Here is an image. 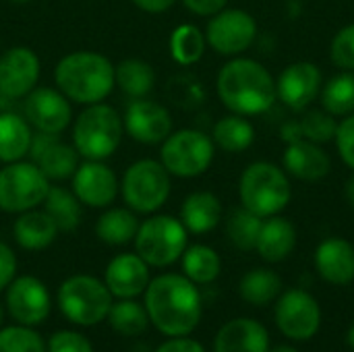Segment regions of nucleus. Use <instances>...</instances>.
I'll list each match as a JSON object with an SVG mask.
<instances>
[{"instance_id":"10","label":"nucleus","mask_w":354,"mask_h":352,"mask_svg":"<svg viewBox=\"0 0 354 352\" xmlns=\"http://www.w3.org/2000/svg\"><path fill=\"white\" fill-rule=\"evenodd\" d=\"M50 191L48 176L33 162H12L0 170V210L23 214L44 203Z\"/></svg>"},{"instance_id":"52","label":"nucleus","mask_w":354,"mask_h":352,"mask_svg":"<svg viewBox=\"0 0 354 352\" xmlns=\"http://www.w3.org/2000/svg\"><path fill=\"white\" fill-rule=\"evenodd\" d=\"M2 317H4V311H2V305H0V326H2Z\"/></svg>"},{"instance_id":"11","label":"nucleus","mask_w":354,"mask_h":352,"mask_svg":"<svg viewBox=\"0 0 354 352\" xmlns=\"http://www.w3.org/2000/svg\"><path fill=\"white\" fill-rule=\"evenodd\" d=\"M274 315L278 330L297 342L311 340L322 328L319 303L303 288H292L280 295Z\"/></svg>"},{"instance_id":"46","label":"nucleus","mask_w":354,"mask_h":352,"mask_svg":"<svg viewBox=\"0 0 354 352\" xmlns=\"http://www.w3.org/2000/svg\"><path fill=\"white\" fill-rule=\"evenodd\" d=\"M176 0H133V4L137 6V8H141V10H145V12H164V10H168L172 4H174Z\"/></svg>"},{"instance_id":"35","label":"nucleus","mask_w":354,"mask_h":352,"mask_svg":"<svg viewBox=\"0 0 354 352\" xmlns=\"http://www.w3.org/2000/svg\"><path fill=\"white\" fill-rule=\"evenodd\" d=\"M324 110L332 116H348L354 112V73L344 71L322 87Z\"/></svg>"},{"instance_id":"8","label":"nucleus","mask_w":354,"mask_h":352,"mask_svg":"<svg viewBox=\"0 0 354 352\" xmlns=\"http://www.w3.org/2000/svg\"><path fill=\"white\" fill-rule=\"evenodd\" d=\"M170 189V172L156 160H139L131 164L120 183L122 199L135 214L158 212L168 201Z\"/></svg>"},{"instance_id":"14","label":"nucleus","mask_w":354,"mask_h":352,"mask_svg":"<svg viewBox=\"0 0 354 352\" xmlns=\"http://www.w3.org/2000/svg\"><path fill=\"white\" fill-rule=\"evenodd\" d=\"M50 293L35 276H19L6 286V309L21 326H39L50 315Z\"/></svg>"},{"instance_id":"22","label":"nucleus","mask_w":354,"mask_h":352,"mask_svg":"<svg viewBox=\"0 0 354 352\" xmlns=\"http://www.w3.org/2000/svg\"><path fill=\"white\" fill-rule=\"evenodd\" d=\"M317 274L334 284L346 286L354 280V247L346 239H326L315 251Z\"/></svg>"},{"instance_id":"44","label":"nucleus","mask_w":354,"mask_h":352,"mask_svg":"<svg viewBox=\"0 0 354 352\" xmlns=\"http://www.w3.org/2000/svg\"><path fill=\"white\" fill-rule=\"evenodd\" d=\"M156 352H205V349L189 336H176V338H168L166 342H162Z\"/></svg>"},{"instance_id":"34","label":"nucleus","mask_w":354,"mask_h":352,"mask_svg":"<svg viewBox=\"0 0 354 352\" xmlns=\"http://www.w3.org/2000/svg\"><path fill=\"white\" fill-rule=\"evenodd\" d=\"M106 319L116 334L127 338L141 336L149 326V315L145 305L137 303L135 299H120L118 303H112Z\"/></svg>"},{"instance_id":"33","label":"nucleus","mask_w":354,"mask_h":352,"mask_svg":"<svg viewBox=\"0 0 354 352\" xmlns=\"http://www.w3.org/2000/svg\"><path fill=\"white\" fill-rule=\"evenodd\" d=\"M183 272L195 284H212L222 272V259L212 247L193 245L183 253Z\"/></svg>"},{"instance_id":"24","label":"nucleus","mask_w":354,"mask_h":352,"mask_svg":"<svg viewBox=\"0 0 354 352\" xmlns=\"http://www.w3.org/2000/svg\"><path fill=\"white\" fill-rule=\"evenodd\" d=\"M58 232L60 230H58L56 222L46 212H39V210L23 212L12 226L15 241L25 251L48 249L56 241Z\"/></svg>"},{"instance_id":"26","label":"nucleus","mask_w":354,"mask_h":352,"mask_svg":"<svg viewBox=\"0 0 354 352\" xmlns=\"http://www.w3.org/2000/svg\"><path fill=\"white\" fill-rule=\"evenodd\" d=\"M295 245H297V230L292 222H288L286 218L272 216L268 222H263L255 249L266 261L278 263L284 261L295 251Z\"/></svg>"},{"instance_id":"49","label":"nucleus","mask_w":354,"mask_h":352,"mask_svg":"<svg viewBox=\"0 0 354 352\" xmlns=\"http://www.w3.org/2000/svg\"><path fill=\"white\" fill-rule=\"evenodd\" d=\"M270 352H299L295 346H288V344H282V346H276L274 351Z\"/></svg>"},{"instance_id":"30","label":"nucleus","mask_w":354,"mask_h":352,"mask_svg":"<svg viewBox=\"0 0 354 352\" xmlns=\"http://www.w3.org/2000/svg\"><path fill=\"white\" fill-rule=\"evenodd\" d=\"M239 293L241 297L249 303V305H270L272 301H276L282 293V280L276 272L272 270H251L243 276L241 284H239Z\"/></svg>"},{"instance_id":"38","label":"nucleus","mask_w":354,"mask_h":352,"mask_svg":"<svg viewBox=\"0 0 354 352\" xmlns=\"http://www.w3.org/2000/svg\"><path fill=\"white\" fill-rule=\"evenodd\" d=\"M0 352H48L44 338L29 326L0 328Z\"/></svg>"},{"instance_id":"1","label":"nucleus","mask_w":354,"mask_h":352,"mask_svg":"<svg viewBox=\"0 0 354 352\" xmlns=\"http://www.w3.org/2000/svg\"><path fill=\"white\" fill-rule=\"evenodd\" d=\"M149 322L168 338L189 336L201 322L203 303L197 284L180 274H162L145 288Z\"/></svg>"},{"instance_id":"20","label":"nucleus","mask_w":354,"mask_h":352,"mask_svg":"<svg viewBox=\"0 0 354 352\" xmlns=\"http://www.w3.org/2000/svg\"><path fill=\"white\" fill-rule=\"evenodd\" d=\"M104 284L116 299H135L149 284V266L137 253H120L106 266Z\"/></svg>"},{"instance_id":"25","label":"nucleus","mask_w":354,"mask_h":352,"mask_svg":"<svg viewBox=\"0 0 354 352\" xmlns=\"http://www.w3.org/2000/svg\"><path fill=\"white\" fill-rule=\"evenodd\" d=\"M222 220V203L209 191L191 193L180 205V222L191 234H207Z\"/></svg>"},{"instance_id":"51","label":"nucleus","mask_w":354,"mask_h":352,"mask_svg":"<svg viewBox=\"0 0 354 352\" xmlns=\"http://www.w3.org/2000/svg\"><path fill=\"white\" fill-rule=\"evenodd\" d=\"M10 2H17V4H25V2H31V0H10Z\"/></svg>"},{"instance_id":"23","label":"nucleus","mask_w":354,"mask_h":352,"mask_svg":"<svg viewBox=\"0 0 354 352\" xmlns=\"http://www.w3.org/2000/svg\"><path fill=\"white\" fill-rule=\"evenodd\" d=\"M284 168L295 178L317 183V180H322L324 176L330 174L332 160L319 147V143L299 139L295 143H288V147L284 151Z\"/></svg>"},{"instance_id":"17","label":"nucleus","mask_w":354,"mask_h":352,"mask_svg":"<svg viewBox=\"0 0 354 352\" xmlns=\"http://www.w3.org/2000/svg\"><path fill=\"white\" fill-rule=\"evenodd\" d=\"M39 79V58L31 48L15 46L0 56V93L6 98H25Z\"/></svg>"},{"instance_id":"18","label":"nucleus","mask_w":354,"mask_h":352,"mask_svg":"<svg viewBox=\"0 0 354 352\" xmlns=\"http://www.w3.org/2000/svg\"><path fill=\"white\" fill-rule=\"evenodd\" d=\"M29 156L33 164L48 176V180L73 178L79 166V151L75 149V145L64 143L60 135L35 133Z\"/></svg>"},{"instance_id":"45","label":"nucleus","mask_w":354,"mask_h":352,"mask_svg":"<svg viewBox=\"0 0 354 352\" xmlns=\"http://www.w3.org/2000/svg\"><path fill=\"white\" fill-rule=\"evenodd\" d=\"M228 0H183V4L195 12V15H201V17H214L216 12H220L224 6H226Z\"/></svg>"},{"instance_id":"31","label":"nucleus","mask_w":354,"mask_h":352,"mask_svg":"<svg viewBox=\"0 0 354 352\" xmlns=\"http://www.w3.org/2000/svg\"><path fill=\"white\" fill-rule=\"evenodd\" d=\"M116 85L133 100L145 98L156 85L153 66L139 58L120 60L116 66Z\"/></svg>"},{"instance_id":"21","label":"nucleus","mask_w":354,"mask_h":352,"mask_svg":"<svg viewBox=\"0 0 354 352\" xmlns=\"http://www.w3.org/2000/svg\"><path fill=\"white\" fill-rule=\"evenodd\" d=\"M214 352H270V334L257 319L236 317L218 330Z\"/></svg>"},{"instance_id":"15","label":"nucleus","mask_w":354,"mask_h":352,"mask_svg":"<svg viewBox=\"0 0 354 352\" xmlns=\"http://www.w3.org/2000/svg\"><path fill=\"white\" fill-rule=\"evenodd\" d=\"M120 183L110 166L102 160H87L73 174V193L87 207H108L116 199Z\"/></svg>"},{"instance_id":"42","label":"nucleus","mask_w":354,"mask_h":352,"mask_svg":"<svg viewBox=\"0 0 354 352\" xmlns=\"http://www.w3.org/2000/svg\"><path fill=\"white\" fill-rule=\"evenodd\" d=\"M336 147L340 151V158L344 160V164L354 170V112L348 114V118H344L338 124L336 131Z\"/></svg>"},{"instance_id":"47","label":"nucleus","mask_w":354,"mask_h":352,"mask_svg":"<svg viewBox=\"0 0 354 352\" xmlns=\"http://www.w3.org/2000/svg\"><path fill=\"white\" fill-rule=\"evenodd\" d=\"M282 139L286 143H295L299 139H303V131H301V124L299 122H286L282 127Z\"/></svg>"},{"instance_id":"12","label":"nucleus","mask_w":354,"mask_h":352,"mask_svg":"<svg viewBox=\"0 0 354 352\" xmlns=\"http://www.w3.org/2000/svg\"><path fill=\"white\" fill-rule=\"evenodd\" d=\"M257 37L255 19L241 8H222L216 12L205 29L207 44L222 56H236L245 52Z\"/></svg>"},{"instance_id":"16","label":"nucleus","mask_w":354,"mask_h":352,"mask_svg":"<svg viewBox=\"0 0 354 352\" xmlns=\"http://www.w3.org/2000/svg\"><path fill=\"white\" fill-rule=\"evenodd\" d=\"M124 131L139 143L156 145L162 143L172 133V118L170 112L147 98H137L127 106L122 116Z\"/></svg>"},{"instance_id":"29","label":"nucleus","mask_w":354,"mask_h":352,"mask_svg":"<svg viewBox=\"0 0 354 352\" xmlns=\"http://www.w3.org/2000/svg\"><path fill=\"white\" fill-rule=\"evenodd\" d=\"M214 143L218 147H222L228 154H239L245 151L247 147H251L253 139H255V129L253 124L241 116V114H230L220 118L214 124Z\"/></svg>"},{"instance_id":"41","label":"nucleus","mask_w":354,"mask_h":352,"mask_svg":"<svg viewBox=\"0 0 354 352\" xmlns=\"http://www.w3.org/2000/svg\"><path fill=\"white\" fill-rule=\"evenodd\" d=\"M48 352H93L89 338L75 330H60L54 332L48 340Z\"/></svg>"},{"instance_id":"6","label":"nucleus","mask_w":354,"mask_h":352,"mask_svg":"<svg viewBox=\"0 0 354 352\" xmlns=\"http://www.w3.org/2000/svg\"><path fill=\"white\" fill-rule=\"evenodd\" d=\"M58 307L71 324L91 328L108 317L112 307V293L97 278L77 274L60 284Z\"/></svg>"},{"instance_id":"27","label":"nucleus","mask_w":354,"mask_h":352,"mask_svg":"<svg viewBox=\"0 0 354 352\" xmlns=\"http://www.w3.org/2000/svg\"><path fill=\"white\" fill-rule=\"evenodd\" d=\"M33 131L17 112H0V162L12 164L29 156Z\"/></svg>"},{"instance_id":"37","label":"nucleus","mask_w":354,"mask_h":352,"mask_svg":"<svg viewBox=\"0 0 354 352\" xmlns=\"http://www.w3.org/2000/svg\"><path fill=\"white\" fill-rule=\"evenodd\" d=\"M261 226H263V222H261L259 216H255L253 212H249L245 207H239V210H234L228 216L226 232H228L230 243L236 249L253 251L257 247V239H259Z\"/></svg>"},{"instance_id":"28","label":"nucleus","mask_w":354,"mask_h":352,"mask_svg":"<svg viewBox=\"0 0 354 352\" xmlns=\"http://www.w3.org/2000/svg\"><path fill=\"white\" fill-rule=\"evenodd\" d=\"M139 230V220L133 210L129 207H112L100 216L95 222V234L110 247H122L135 241Z\"/></svg>"},{"instance_id":"7","label":"nucleus","mask_w":354,"mask_h":352,"mask_svg":"<svg viewBox=\"0 0 354 352\" xmlns=\"http://www.w3.org/2000/svg\"><path fill=\"white\" fill-rule=\"evenodd\" d=\"M189 232L172 216H151L135 234V251L149 268H166L183 257Z\"/></svg>"},{"instance_id":"5","label":"nucleus","mask_w":354,"mask_h":352,"mask_svg":"<svg viewBox=\"0 0 354 352\" xmlns=\"http://www.w3.org/2000/svg\"><path fill=\"white\" fill-rule=\"evenodd\" d=\"M122 116L108 104H89L73 127V145L85 160L110 158L122 141Z\"/></svg>"},{"instance_id":"43","label":"nucleus","mask_w":354,"mask_h":352,"mask_svg":"<svg viewBox=\"0 0 354 352\" xmlns=\"http://www.w3.org/2000/svg\"><path fill=\"white\" fill-rule=\"evenodd\" d=\"M17 276V257L15 251L0 243V290H4Z\"/></svg>"},{"instance_id":"39","label":"nucleus","mask_w":354,"mask_h":352,"mask_svg":"<svg viewBox=\"0 0 354 352\" xmlns=\"http://www.w3.org/2000/svg\"><path fill=\"white\" fill-rule=\"evenodd\" d=\"M299 124L303 131V139L313 143H328L336 137L338 131V122L334 120V116L324 110H309L299 120Z\"/></svg>"},{"instance_id":"4","label":"nucleus","mask_w":354,"mask_h":352,"mask_svg":"<svg viewBox=\"0 0 354 352\" xmlns=\"http://www.w3.org/2000/svg\"><path fill=\"white\" fill-rule=\"evenodd\" d=\"M239 195L245 210L259 218H272L290 203L292 189L282 168L272 162H253L241 176Z\"/></svg>"},{"instance_id":"2","label":"nucleus","mask_w":354,"mask_h":352,"mask_svg":"<svg viewBox=\"0 0 354 352\" xmlns=\"http://www.w3.org/2000/svg\"><path fill=\"white\" fill-rule=\"evenodd\" d=\"M218 95L222 104L241 116L268 112L278 93L268 68L251 58H234L218 73Z\"/></svg>"},{"instance_id":"32","label":"nucleus","mask_w":354,"mask_h":352,"mask_svg":"<svg viewBox=\"0 0 354 352\" xmlns=\"http://www.w3.org/2000/svg\"><path fill=\"white\" fill-rule=\"evenodd\" d=\"M44 212L56 222L60 232H73L81 222V201L62 187H50L44 199Z\"/></svg>"},{"instance_id":"36","label":"nucleus","mask_w":354,"mask_h":352,"mask_svg":"<svg viewBox=\"0 0 354 352\" xmlns=\"http://www.w3.org/2000/svg\"><path fill=\"white\" fill-rule=\"evenodd\" d=\"M205 44L207 39L201 33V29L185 23V25H178L170 35V54L178 64L191 66L197 60H201L205 52Z\"/></svg>"},{"instance_id":"13","label":"nucleus","mask_w":354,"mask_h":352,"mask_svg":"<svg viewBox=\"0 0 354 352\" xmlns=\"http://www.w3.org/2000/svg\"><path fill=\"white\" fill-rule=\"evenodd\" d=\"M25 118L37 133L60 135L73 118L71 100L54 87H33L25 95Z\"/></svg>"},{"instance_id":"19","label":"nucleus","mask_w":354,"mask_h":352,"mask_svg":"<svg viewBox=\"0 0 354 352\" xmlns=\"http://www.w3.org/2000/svg\"><path fill=\"white\" fill-rule=\"evenodd\" d=\"M276 93L295 112H303L322 93V71L313 62H295L276 81Z\"/></svg>"},{"instance_id":"48","label":"nucleus","mask_w":354,"mask_h":352,"mask_svg":"<svg viewBox=\"0 0 354 352\" xmlns=\"http://www.w3.org/2000/svg\"><path fill=\"white\" fill-rule=\"evenodd\" d=\"M344 193H346V201L351 203V207L354 210V174L346 180V189H344Z\"/></svg>"},{"instance_id":"40","label":"nucleus","mask_w":354,"mask_h":352,"mask_svg":"<svg viewBox=\"0 0 354 352\" xmlns=\"http://www.w3.org/2000/svg\"><path fill=\"white\" fill-rule=\"evenodd\" d=\"M332 62L344 71H354V25H346L336 33L330 48Z\"/></svg>"},{"instance_id":"9","label":"nucleus","mask_w":354,"mask_h":352,"mask_svg":"<svg viewBox=\"0 0 354 352\" xmlns=\"http://www.w3.org/2000/svg\"><path fill=\"white\" fill-rule=\"evenodd\" d=\"M214 160V139L195 129H180L162 141L160 162L164 168L180 178H195L203 174Z\"/></svg>"},{"instance_id":"50","label":"nucleus","mask_w":354,"mask_h":352,"mask_svg":"<svg viewBox=\"0 0 354 352\" xmlns=\"http://www.w3.org/2000/svg\"><path fill=\"white\" fill-rule=\"evenodd\" d=\"M346 342H348V346L354 351V324L351 326V330H348V334H346Z\"/></svg>"},{"instance_id":"3","label":"nucleus","mask_w":354,"mask_h":352,"mask_svg":"<svg viewBox=\"0 0 354 352\" xmlns=\"http://www.w3.org/2000/svg\"><path fill=\"white\" fill-rule=\"evenodd\" d=\"M54 81L71 102L89 106L110 95L116 85V66L100 52L79 50L58 60Z\"/></svg>"}]
</instances>
